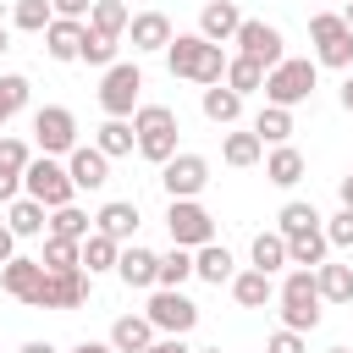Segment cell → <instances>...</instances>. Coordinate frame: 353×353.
Here are the masks:
<instances>
[{
    "label": "cell",
    "instance_id": "obj_1",
    "mask_svg": "<svg viewBox=\"0 0 353 353\" xmlns=\"http://www.w3.org/2000/svg\"><path fill=\"white\" fill-rule=\"evenodd\" d=\"M276 303H281V325L287 331H314L320 325V281H314V270H287V281L276 287Z\"/></svg>",
    "mask_w": 353,
    "mask_h": 353
},
{
    "label": "cell",
    "instance_id": "obj_2",
    "mask_svg": "<svg viewBox=\"0 0 353 353\" xmlns=\"http://www.w3.org/2000/svg\"><path fill=\"white\" fill-rule=\"evenodd\" d=\"M132 132H138V154L165 165L176 154V110L171 105H138L132 110Z\"/></svg>",
    "mask_w": 353,
    "mask_h": 353
},
{
    "label": "cell",
    "instance_id": "obj_3",
    "mask_svg": "<svg viewBox=\"0 0 353 353\" xmlns=\"http://www.w3.org/2000/svg\"><path fill=\"white\" fill-rule=\"evenodd\" d=\"M314 94V61H281V66H270L265 72V105H281V110H292V105H303Z\"/></svg>",
    "mask_w": 353,
    "mask_h": 353
},
{
    "label": "cell",
    "instance_id": "obj_4",
    "mask_svg": "<svg viewBox=\"0 0 353 353\" xmlns=\"http://www.w3.org/2000/svg\"><path fill=\"white\" fill-rule=\"evenodd\" d=\"M309 39H314L320 66H336V72L353 66V33H347L342 11H314V17H309Z\"/></svg>",
    "mask_w": 353,
    "mask_h": 353
},
{
    "label": "cell",
    "instance_id": "obj_5",
    "mask_svg": "<svg viewBox=\"0 0 353 353\" xmlns=\"http://www.w3.org/2000/svg\"><path fill=\"white\" fill-rule=\"evenodd\" d=\"M22 188H28V199H39L44 210H61V204H72V171L61 165V160H50V154H39L28 171H22Z\"/></svg>",
    "mask_w": 353,
    "mask_h": 353
},
{
    "label": "cell",
    "instance_id": "obj_6",
    "mask_svg": "<svg viewBox=\"0 0 353 353\" xmlns=\"http://www.w3.org/2000/svg\"><path fill=\"white\" fill-rule=\"evenodd\" d=\"M138 88H143V72H138L132 61H116V66L105 72V83H99V110H105L110 121H127V116L138 110Z\"/></svg>",
    "mask_w": 353,
    "mask_h": 353
},
{
    "label": "cell",
    "instance_id": "obj_7",
    "mask_svg": "<svg viewBox=\"0 0 353 353\" xmlns=\"http://www.w3.org/2000/svg\"><path fill=\"white\" fill-rule=\"evenodd\" d=\"M165 226H171V243H176V248H204V243H215V215H210L199 199H171Z\"/></svg>",
    "mask_w": 353,
    "mask_h": 353
},
{
    "label": "cell",
    "instance_id": "obj_8",
    "mask_svg": "<svg viewBox=\"0 0 353 353\" xmlns=\"http://www.w3.org/2000/svg\"><path fill=\"white\" fill-rule=\"evenodd\" d=\"M149 325L154 331H165V336H188L193 325H199V303L188 298V292H171V287H154V298H149Z\"/></svg>",
    "mask_w": 353,
    "mask_h": 353
},
{
    "label": "cell",
    "instance_id": "obj_9",
    "mask_svg": "<svg viewBox=\"0 0 353 353\" xmlns=\"http://www.w3.org/2000/svg\"><path fill=\"white\" fill-rule=\"evenodd\" d=\"M232 44H237V55L259 61L265 72L287 61V50H281V44H287V39H281V28H270V22H259V17H243V28H237V39H232Z\"/></svg>",
    "mask_w": 353,
    "mask_h": 353
},
{
    "label": "cell",
    "instance_id": "obj_10",
    "mask_svg": "<svg viewBox=\"0 0 353 353\" xmlns=\"http://www.w3.org/2000/svg\"><path fill=\"white\" fill-rule=\"evenodd\" d=\"M33 138H39V149L50 160L55 154H72L77 149V116L66 105H44V110H33Z\"/></svg>",
    "mask_w": 353,
    "mask_h": 353
},
{
    "label": "cell",
    "instance_id": "obj_11",
    "mask_svg": "<svg viewBox=\"0 0 353 353\" xmlns=\"http://www.w3.org/2000/svg\"><path fill=\"white\" fill-rule=\"evenodd\" d=\"M160 182H165L171 199H199V193L210 188V160H204V154H171V160L160 165Z\"/></svg>",
    "mask_w": 353,
    "mask_h": 353
},
{
    "label": "cell",
    "instance_id": "obj_12",
    "mask_svg": "<svg viewBox=\"0 0 353 353\" xmlns=\"http://www.w3.org/2000/svg\"><path fill=\"white\" fill-rule=\"evenodd\" d=\"M88 298V276L83 270H44V287L28 309H77Z\"/></svg>",
    "mask_w": 353,
    "mask_h": 353
},
{
    "label": "cell",
    "instance_id": "obj_13",
    "mask_svg": "<svg viewBox=\"0 0 353 353\" xmlns=\"http://www.w3.org/2000/svg\"><path fill=\"white\" fill-rule=\"evenodd\" d=\"M66 171H72V188H77V193H83V188L94 193V188L110 182V160H105L94 143H77V149L66 154Z\"/></svg>",
    "mask_w": 353,
    "mask_h": 353
},
{
    "label": "cell",
    "instance_id": "obj_14",
    "mask_svg": "<svg viewBox=\"0 0 353 353\" xmlns=\"http://www.w3.org/2000/svg\"><path fill=\"white\" fill-rule=\"evenodd\" d=\"M237 28H243V11H237V0H210V6L199 11V39H210V44H226V39H237Z\"/></svg>",
    "mask_w": 353,
    "mask_h": 353
},
{
    "label": "cell",
    "instance_id": "obj_15",
    "mask_svg": "<svg viewBox=\"0 0 353 353\" xmlns=\"http://www.w3.org/2000/svg\"><path fill=\"white\" fill-rule=\"evenodd\" d=\"M0 287H6L17 303H33V298H39V287H44V265L17 254L11 265H0Z\"/></svg>",
    "mask_w": 353,
    "mask_h": 353
},
{
    "label": "cell",
    "instance_id": "obj_16",
    "mask_svg": "<svg viewBox=\"0 0 353 353\" xmlns=\"http://www.w3.org/2000/svg\"><path fill=\"white\" fill-rule=\"evenodd\" d=\"M83 39H88V22H66V17H55V22L44 28V50H50L55 61H83Z\"/></svg>",
    "mask_w": 353,
    "mask_h": 353
},
{
    "label": "cell",
    "instance_id": "obj_17",
    "mask_svg": "<svg viewBox=\"0 0 353 353\" xmlns=\"http://www.w3.org/2000/svg\"><path fill=\"white\" fill-rule=\"evenodd\" d=\"M116 276L127 281V287H154V276H160V254L154 248H121V259H116Z\"/></svg>",
    "mask_w": 353,
    "mask_h": 353
},
{
    "label": "cell",
    "instance_id": "obj_18",
    "mask_svg": "<svg viewBox=\"0 0 353 353\" xmlns=\"http://www.w3.org/2000/svg\"><path fill=\"white\" fill-rule=\"evenodd\" d=\"M94 232H105V237L127 243V237L138 232V204H132V199H110V204L94 215Z\"/></svg>",
    "mask_w": 353,
    "mask_h": 353
},
{
    "label": "cell",
    "instance_id": "obj_19",
    "mask_svg": "<svg viewBox=\"0 0 353 353\" xmlns=\"http://www.w3.org/2000/svg\"><path fill=\"white\" fill-rule=\"evenodd\" d=\"M325 254H331V243H325V226L287 237V265H298V270H320V265H325Z\"/></svg>",
    "mask_w": 353,
    "mask_h": 353
},
{
    "label": "cell",
    "instance_id": "obj_20",
    "mask_svg": "<svg viewBox=\"0 0 353 353\" xmlns=\"http://www.w3.org/2000/svg\"><path fill=\"white\" fill-rule=\"evenodd\" d=\"M193 276H199V281H210V287L232 281V276H237V265H232L226 243H204V248H193Z\"/></svg>",
    "mask_w": 353,
    "mask_h": 353
},
{
    "label": "cell",
    "instance_id": "obj_21",
    "mask_svg": "<svg viewBox=\"0 0 353 353\" xmlns=\"http://www.w3.org/2000/svg\"><path fill=\"white\" fill-rule=\"evenodd\" d=\"M110 347H116V353H143V347H154L149 314H121V320L110 325Z\"/></svg>",
    "mask_w": 353,
    "mask_h": 353
},
{
    "label": "cell",
    "instance_id": "obj_22",
    "mask_svg": "<svg viewBox=\"0 0 353 353\" xmlns=\"http://www.w3.org/2000/svg\"><path fill=\"white\" fill-rule=\"evenodd\" d=\"M132 50H165L176 33H171V22H165V11H138L132 17Z\"/></svg>",
    "mask_w": 353,
    "mask_h": 353
},
{
    "label": "cell",
    "instance_id": "obj_23",
    "mask_svg": "<svg viewBox=\"0 0 353 353\" xmlns=\"http://www.w3.org/2000/svg\"><path fill=\"white\" fill-rule=\"evenodd\" d=\"M204 44H210V39H199V33H176V39L165 44V66H171V77H193Z\"/></svg>",
    "mask_w": 353,
    "mask_h": 353
},
{
    "label": "cell",
    "instance_id": "obj_24",
    "mask_svg": "<svg viewBox=\"0 0 353 353\" xmlns=\"http://www.w3.org/2000/svg\"><path fill=\"white\" fill-rule=\"evenodd\" d=\"M232 298H237L243 309H265V303L276 298V281H270L265 270H237V276H232Z\"/></svg>",
    "mask_w": 353,
    "mask_h": 353
},
{
    "label": "cell",
    "instance_id": "obj_25",
    "mask_svg": "<svg viewBox=\"0 0 353 353\" xmlns=\"http://www.w3.org/2000/svg\"><path fill=\"white\" fill-rule=\"evenodd\" d=\"M94 149H99L105 160H121V154H132V149H138V132H132V121H110V116H105V127L94 132Z\"/></svg>",
    "mask_w": 353,
    "mask_h": 353
},
{
    "label": "cell",
    "instance_id": "obj_26",
    "mask_svg": "<svg viewBox=\"0 0 353 353\" xmlns=\"http://www.w3.org/2000/svg\"><path fill=\"white\" fill-rule=\"evenodd\" d=\"M265 176H270L276 188H298V182H303V154H298L292 143H276L270 160H265Z\"/></svg>",
    "mask_w": 353,
    "mask_h": 353
},
{
    "label": "cell",
    "instance_id": "obj_27",
    "mask_svg": "<svg viewBox=\"0 0 353 353\" xmlns=\"http://www.w3.org/2000/svg\"><path fill=\"white\" fill-rule=\"evenodd\" d=\"M199 105H204V116H210L215 127H232V121L243 116V94H232L226 83H215V88H204V99H199Z\"/></svg>",
    "mask_w": 353,
    "mask_h": 353
},
{
    "label": "cell",
    "instance_id": "obj_28",
    "mask_svg": "<svg viewBox=\"0 0 353 353\" xmlns=\"http://www.w3.org/2000/svg\"><path fill=\"white\" fill-rule=\"evenodd\" d=\"M88 28H94V33H105V39H121V33L132 28V11H127L121 0H94V11H88Z\"/></svg>",
    "mask_w": 353,
    "mask_h": 353
},
{
    "label": "cell",
    "instance_id": "obj_29",
    "mask_svg": "<svg viewBox=\"0 0 353 353\" xmlns=\"http://www.w3.org/2000/svg\"><path fill=\"white\" fill-rule=\"evenodd\" d=\"M314 281H320V298L325 303H353V265H320L314 270Z\"/></svg>",
    "mask_w": 353,
    "mask_h": 353
},
{
    "label": "cell",
    "instance_id": "obj_30",
    "mask_svg": "<svg viewBox=\"0 0 353 353\" xmlns=\"http://www.w3.org/2000/svg\"><path fill=\"white\" fill-rule=\"evenodd\" d=\"M116 259H121V243H116V237H105V232H88V237H83V265H88V276L116 270Z\"/></svg>",
    "mask_w": 353,
    "mask_h": 353
},
{
    "label": "cell",
    "instance_id": "obj_31",
    "mask_svg": "<svg viewBox=\"0 0 353 353\" xmlns=\"http://www.w3.org/2000/svg\"><path fill=\"white\" fill-rule=\"evenodd\" d=\"M6 226H11L17 237H39L50 221H44V204H39V199H17V204L6 210Z\"/></svg>",
    "mask_w": 353,
    "mask_h": 353
},
{
    "label": "cell",
    "instance_id": "obj_32",
    "mask_svg": "<svg viewBox=\"0 0 353 353\" xmlns=\"http://www.w3.org/2000/svg\"><path fill=\"white\" fill-rule=\"evenodd\" d=\"M94 232V221L77 210V204H61V210H50V237H66V243H83Z\"/></svg>",
    "mask_w": 353,
    "mask_h": 353
},
{
    "label": "cell",
    "instance_id": "obj_33",
    "mask_svg": "<svg viewBox=\"0 0 353 353\" xmlns=\"http://www.w3.org/2000/svg\"><path fill=\"white\" fill-rule=\"evenodd\" d=\"M248 254H254V270H265V276H276V270L287 265V237H281V232H259Z\"/></svg>",
    "mask_w": 353,
    "mask_h": 353
},
{
    "label": "cell",
    "instance_id": "obj_34",
    "mask_svg": "<svg viewBox=\"0 0 353 353\" xmlns=\"http://www.w3.org/2000/svg\"><path fill=\"white\" fill-rule=\"evenodd\" d=\"M188 276H193V248H176V243H171V254H160V276H154V287L182 292Z\"/></svg>",
    "mask_w": 353,
    "mask_h": 353
},
{
    "label": "cell",
    "instance_id": "obj_35",
    "mask_svg": "<svg viewBox=\"0 0 353 353\" xmlns=\"http://www.w3.org/2000/svg\"><path fill=\"white\" fill-rule=\"evenodd\" d=\"M226 88H232V94H254V88H265V66L248 61V55H232V61H226Z\"/></svg>",
    "mask_w": 353,
    "mask_h": 353
},
{
    "label": "cell",
    "instance_id": "obj_36",
    "mask_svg": "<svg viewBox=\"0 0 353 353\" xmlns=\"http://www.w3.org/2000/svg\"><path fill=\"white\" fill-rule=\"evenodd\" d=\"M254 132H259V143H287V138H292V110L265 105V110L254 116Z\"/></svg>",
    "mask_w": 353,
    "mask_h": 353
},
{
    "label": "cell",
    "instance_id": "obj_37",
    "mask_svg": "<svg viewBox=\"0 0 353 353\" xmlns=\"http://www.w3.org/2000/svg\"><path fill=\"white\" fill-rule=\"evenodd\" d=\"M259 154H265L259 132H226V143H221V160H226V165H237V171H243V165H254Z\"/></svg>",
    "mask_w": 353,
    "mask_h": 353
},
{
    "label": "cell",
    "instance_id": "obj_38",
    "mask_svg": "<svg viewBox=\"0 0 353 353\" xmlns=\"http://www.w3.org/2000/svg\"><path fill=\"white\" fill-rule=\"evenodd\" d=\"M276 221H281V226H276L281 237H298V232H314V226H320L325 215H320L314 204H303V199H292V204H281V215H276Z\"/></svg>",
    "mask_w": 353,
    "mask_h": 353
},
{
    "label": "cell",
    "instance_id": "obj_39",
    "mask_svg": "<svg viewBox=\"0 0 353 353\" xmlns=\"http://www.w3.org/2000/svg\"><path fill=\"white\" fill-rule=\"evenodd\" d=\"M44 270H83V243H66V237H44Z\"/></svg>",
    "mask_w": 353,
    "mask_h": 353
},
{
    "label": "cell",
    "instance_id": "obj_40",
    "mask_svg": "<svg viewBox=\"0 0 353 353\" xmlns=\"http://www.w3.org/2000/svg\"><path fill=\"white\" fill-rule=\"evenodd\" d=\"M11 22H17L22 33H44V28L55 22V6H50V0H17Z\"/></svg>",
    "mask_w": 353,
    "mask_h": 353
},
{
    "label": "cell",
    "instance_id": "obj_41",
    "mask_svg": "<svg viewBox=\"0 0 353 353\" xmlns=\"http://www.w3.org/2000/svg\"><path fill=\"white\" fill-rule=\"evenodd\" d=\"M28 88H33V83H28L22 72H6V77H0V127L28 105Z\"/></svg>",
    "mask_w": 353,
    "mask_h": 353
},
{
    "label": "cell",
    "instance_id": "obj_42",
    "mask_svg": "<svg viewBox=\"0 0 353 353\" xmlns=\"http://www.w3.org/2000/svg\"><path fill=\"white\" fill-rule=\"evenodd\" d=\"M83 61L110 72V66H116V39H105V33H94V28H88V39H83Z\"/></svg>",
    "mask_w": 353,
    "mask_h": 353
},
{
    "label": "cell",
    "instance_id": "obj_43",
    "mask_svg": "<svg viewBox=\"0 0 353 353\" xmlns=\"http://www.w3.org/2000/svg\"><path fill=\"white\" fill-rule=\"evenodd\" d=\"M28 165H33L28 143H22V138H0V171H17V176H22Z\"/></svg>",
    "mask_w": 353,
    "mask_h": 353
},
{
    "label": "cell",
    "instance_id": "obj_44",
    "mask_svg": "<svg viewBox=\"0 0 353 353\" xmlns=\"http://www.w3.org/2000/svg\"><path fill=\"white\" fill-rule=\"evenodd\" d=\"M325 243H331V248H353V210H336V215L325 221Z\"/></svg>",
    "mask_w": 353,
    "mask_h": 353
},
{
    "label": "cell",
    "instance_id": "obj_45",
    "mask_svg": "<svg viewBox=\"0 0 353 353\" xmlns=\"http://www.w3.org/2000/svg\"><path fill=\"white\" fill-rule=\"evenodd\" d=\"M265 353H309V347H303V331H287V325H281V331L265 342Z\"/></svg>",
    "mask_w": 353,
    "mask_h": 353
},
{
    "label": "cell",
    "instance_id": "obj_46",
    "mask_svg": "<svg viewBox=\"0 0 353 353\" xmlns=\"http://www.w3.org/2000/svg\"><path fill=\"white\" fill-rule=\"evenodd\" d=\"M55 6V17H66V22H83L88 11H94V0H50Z\"/></svg>",
    "mask_w": 353,
    "mask_h": 353
},
{
    "label": "cell",
    "instance_id": "obj_47",
    "mask_svg": "<svg viewBox=\"0 0 353 353\" xmlns=\"http://www.w3.org/2000/svg\"><path fill=\"white\" fill-rule=\"evenodd\" d=\"M17 188H22V176L17 171H0V204H17Z\"/></svg>",
    "mask_w": 353,
    "mask_h": 353
},
{
    "label": "cell",
    "instance_id": "obj_48",
    "mask_svg": "<svg viewBox=\"0 0 353 353\" xmlns=\"http://www.w3.org/2000/svg\"><path fill=\"white\" fill-rule=\"evenodd\" d=\"M11 259H17V232L0 226V265H11Z\"/></svg>",
    "mask_w": 353,
    "mask_h": 353
},
{
    "label": "cell",
    "instance_id": "obj_49",
    "mask_svg": "<svg viewBox=\"0 0 353 353\" xmlns=\"http://www.w3.org/2000/svg\"><path fill=\"white\" fill-rule=\"evenodd\" d=\"M143 353H193V347H188L182 336H160V342H154V347H143Z\"/></svg>",
    "mask_w": 353,
    "mask_h": 353
},
{
    "label": "cell",
    "instance_id": "obj_50",
    "mask_svg": "<svg viewBox=\"0 0 353 353\" xmlns=\"http://www.w3.org/2000/svg\"><path fill=\"white\" fill-rule=\"evenodd\" d=\"M336 193H342V210H353V171H347V176L336 182Z\"/></svg>",
    "mask_w": 353,
    "mask_h": 353
},
{
    "label": "cell",
    "instance_id": "obj_51",
    "mask_svg": "<svg viewBox=\"0 0 353 353\" xmlns=\"http://www.w3.org/2000/svg\"><path fill=\"white\" fill-rule=\"evenodd\" d=\"M72 353H116V347H110V342H77Z\"/></svg>",
    "mask_w": 353,
    "mask_h": 353
},
{
    "label": "cell",
    "instance_id": "obj_52",
    "mask_svg": "<svg viewBox=\"0 0 353 353\" xmlns=\"http://www.w3.org/2000/svg\"><path fill=\"white\" fill-rule=\"evenodd\" d=\"M342 110L353 116V77H342Z\"/></svg>",
    "mask_w": 353,
    "mask_h": 353
},
{
    "label": "cell",
    "instance_id": "obj_53",
    "mask_svg": "<svg viewBox=\"0 0 353 353\" xmlns=\"http://www.w3.org/2000/svg\"><path fill=\"white\" fill-rule=\"evenodd\" d=\"M22 353H55V347H50V342H28Z\"/></svg>",
    "mask_w": 353,
    "mask_h": 353
},
{
    "label": "cell",
    "instance_id": "obj_54",
    "mask_svg": "<svg viewBox=\"0 0 353 353\" xmlns=\"http://www.w3.org/2000/svg\"><path fill=\"white\" fill-rule=\"evenodd\" d=\"M342 22H347V33H353V0H347V11H342Z\"/></svg>",
    "mask_w": 353,
    "mask_h": 353
},
{
    "label": "cell",
    "instance_id": "obj_55",
    "mask_svg": "<svg viewBox=\"0 0 353 353\" xmlns=\"http://www.w3.org/2000/svg\"><path fill=\"white\" fill-rule=\"evenodd\" d=\"M6 50H11V33H6V28H0V55H6Z\"/></svg>",
    "mask_w": 353,
    "mask_h": 353
},
{
    "label": "cell",
    "instance_id": "obj_56",
    "mask_svg": "<svg viewBox=\"0 0 353 353\" xmlns=\"http://www.w3.org/2000/svg\"><path fill=\"white\" fill-rule=\"evenodd\" d=\"M199 353H221V347H199Z\"/></svg>",
    "mask_w": 353,
    "mask_h": 353
},
{
    "label": "cell",
    "instance_id": "obj_57",
    "mask_svg": "<svg viewBox=\"0 0 353 353\" xmlns=\"http://www.w3.org/2000/svg\"><path fill=\"white\" fill-rule=\"evenodd\" d=\"M325 353H347V347H325Z\"/></svg>",
    "mask_w": 353,
    "mask_h": 353
},
{
    "label": "cell",
    "instance_id": "obj_58",
    "mask_svg": "<svg viewBox=\"0 0 353 353\" xmlns=\"http://www.w3.org/2000/svg\"><path fill=\"white\" fill-rule=\"evenodd\" d=\"M204 6H210V0H204Z\"/></svg>",
    "mask_w": 353,
    "mask_h": 353
},
{
    "label": "cell",
    "instance_id": "obj_59",
    "mask_svg": "<svg viewBox=\"0 0 353 353\" xmlns=\"http://www.w3.org/2000/svg\"><path fill=\"white\" fill-rule=\"evenodd\" d=\"M121 6H127V0H121Z\"/></svg>",
    "mask_w": 353,
    "mask_h": 353
}]
</instances>
